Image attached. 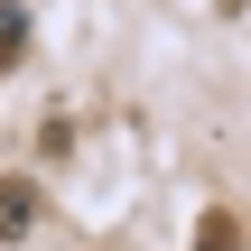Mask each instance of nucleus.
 <instances>
[{"label":"nucleus","mask_w":251,"mask_h":251,"mask_svg":"<svg viewBox=\"0 0 251 251\" xmlns=\"http://www.w3.org/2000/svg\"><path fill=\"white\" fill-rule=\"evenodd\" d=\"M0 233H28V196H0Z\"/></svg>","instance_id":"f03ea898"},{"label":"nucleus","mask_w":251,"mask_h":251,"mask_svg":"<svg viewBox=\"0 0 251 251\" xmlns=\"http://www.w3.org/2000/svg\"><path fill=\"white\" fill-rule=\"evenodd\" d=\"M19 47H28V9L0 0V65H19Z\"/></svg>","instance_id":"f257e3e1"}]
</instances>
